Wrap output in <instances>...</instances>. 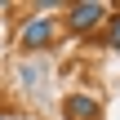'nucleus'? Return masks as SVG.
I'll list each match as a JSON object with an SVG mask.
<instances>
[{
	"instance_id": "f257e3e1",
	"label": "nucleus",
	"mask_w": 120,
	"mask_h": 120,
	"mask_svg": "<svg viewBox=\"0 0 120 120\" xmlns=\"http://www.w3.org/2000/svg\"><path fill=\"white\" fill-rule=\"evenodd\" d=\"M53 40H58V18H49L45 9H40V13H31V18H22V27H18V45H22L27 53L49 49Z\"/></svg>"
},
{
	"instance_id": "f03ea898",
	"label": "nucleus",
	"mask_w": 120,
	"mask_h": 120,
	"mask_svg": "<svg viewBox=\"0 0 120 120\" xmlns=\"http://www.w3.org/2000/svg\"><path fill=\"white\" fill-rule=\"evenodd\" d=\"M107 4H98V0H80V4H67V31H76V36H89V31H98L102 22H107Z\"/></svg>"
},
{
	"instance_id": "7ed1b4c3",
	"label": "nucleus",
	"mask_w": 120,
	"mask_h": 120,
	"mask_svg": "<svg viewBox=\"0 0 120 120\" xmlns=\"http://www.w3.org/2000/svg\"><path fill=\"white\" fill-rule=\"evenodd\" d=\"M62 120H102V107L94 94H67L62 98Z\"/></svg>"
},
{
	"instance_id": "20e7f679",
	"label": "nucleus",
	"mask_w": 120,
	"mask_h": 120,
	"mask_svg": "<svg viewBox=\"0 0 120 120\" xmlns=\"http://www.w3.org/2000/svg\"><path fill=\"white\" fill-rule=\"evenodd\" d=\"M107 45L120 53V13H107Z\"/></svg>"
},
{
	"instance_id": "39448f33",
	"label": "nucleus",
	"mask_w": 120,
	"mask_h": 120,
	"mask_svg": "<svg viewBox=\"0 0 120 120\" xmlns=\"http://www.w3.org/2000/svg\"><path fill=\"white\" fill-rule=\"evenodd\" d=\"M0 120H9V116H0Z\"/></svg>"
}]
</instances>
